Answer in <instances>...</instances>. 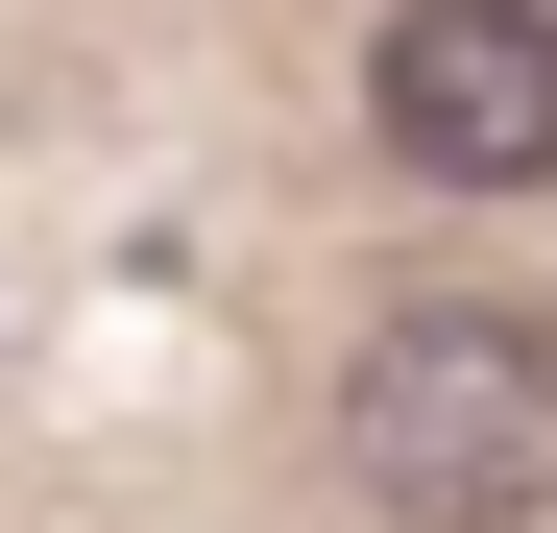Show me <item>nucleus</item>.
I'll return each mask as SVG.
<instances>
[{"instance_id":"1","label":"nucleus","mask_w":557,"mask_h":533,"mask_svg":"<svg viewBox=\"0 0 557 533\" xmlns=\"http://www.w3.org/2000/svg\"><path fill=\"white\" fill-rule=\"evenodd\" d=\"M339 461L388 533H533L557 509V315H485V292L388 315L339 364Z\"/></svg>"},{"instance_id":"2","label":"nucleus","mask_w":557,"mask_h":533,"mask_svg":"<svg viewBox=\"0 0 557 533\" xmlns=\"http://www.w3.org/2000/svg\"><path fill=\"white\" fill-rule=\"evenodd\" d=\"M363 122L436 195H557V0H388Z\"/></svg>"}]
</instances>
